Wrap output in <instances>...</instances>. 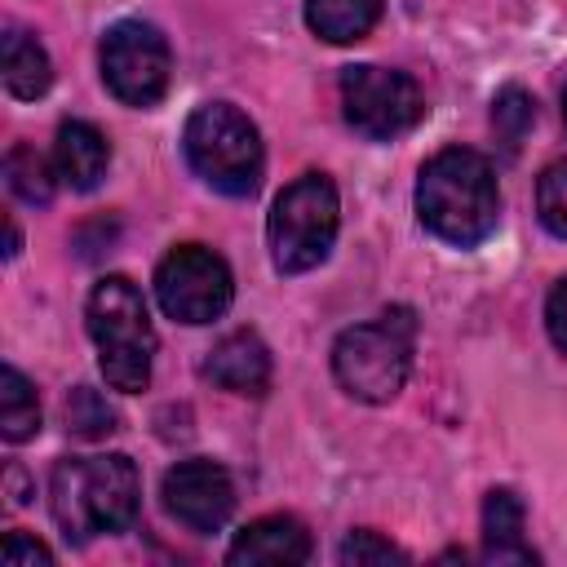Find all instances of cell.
Here are the masks:
<instances>
[{
	"mask_svg": "<svg viewBox=\"0 0 567 567\" xmlns=\"http://www.w3.org/2000/svg\"><path fill=\"white\" fill-rule=\"evenodd\" d=\"M155 297L177 323H213L235 297L230 266L204 244H177L155 270Z\"/></svg>",
	"mask_w": 567,
	"mask_h": 567,
	"instance_id": "9",
	"label": "cell"
},
{
	"mask_svg": "<svg viewBox=\"0 0 567 567\" xmlns=\"http://www.w3.org/2000/svg\"><path fill=\"white\" fill-rule=\"evenodd\" d=\"M381 18V0H306V27L328 44L363 40Z\"/></svg>",
	"mask_w": 567,
	"mask_h": 567,
	"instance_id": "16",
	"label": "cell"
},
{
	"mask_svg": "<svg viewBox=\"0 0 567 567\" xmlns=\"http://www.w3.org/2000/svg\"><path fill=\"white\" fill-rule=\"evenodd\" d=\"M182 151H186V164L195 168V177H204L221 195L244 199L261 186L266 155H261L257 124L230 102L195 106L182 128Z\"/></svg>",
	"mask_w": 567,
	"mask_h": 567,
	"instance_id": "5",
	"label": "cell"
},
{
	"mask_svg": "<svg viewBox=\"0 0 567 567\" xmlns=\"http://www.w3.org/2000/svg\"><path fill=\"white\" fill-rule=\"evenodd\" d=\"M102 84L124 102V106H155L168 89L173 53L159 27L124 18L102 35Z\"/></svg>",
	"mask_w": 567,
	"mask_h": 567,
	"instance_id": "8",
	"label": "cell"
},
{
	"mask_svg": "<svg viewBox=\"0 0 567 567\" xmlns=\"http://www.w3.org/2000/svg\"><path fill=\"white\" fill-rule=\"evenodd\" d=\"M306 558H310V532L292 514H266L248 523L226 549V563H284L288 567Z\"/></svg>",
	"mask_w": 567,
	"mask_h": 567,
	"instance_id": "12",
	"label": "cell"
},
{
	"mask_svg": "<svg viewBox=\"0 0 567 567\" xmlns=\"http://www.w3.org/2000/svg\"><path fill=\"white\" fill-rule=\"evenodd\" d=\"M35 430H40V399L18 368H4L0 372V434L9 443H27Z\"/></svg>",
	"mask_w": 567,
	"mask_h": 567,
	"instance_id": "17",
	"label": "cell"
},
{
	"mask_svg": "<svg viewBox=\"0 0 567 567\" xmlns=\"http://www.w3.org/2000/svg\"><path fill=\"white\" fill-rule=\"evenodd\" d=\"M337 226H341V204H337V186L323 173H301L297 182H288L266 221L275 270L279 275L315 270L328 257Z\"/></svg>",
	"mask_w": 567,
	"mask_h": 567,
	"instance_id": "6",
	"label": "cell"
},
{
	"mask_svg": "<svg viewBox=\"0 0 567 567\" xmlns=\"http://www.w3.org/2000/svg\"><path fill=\"white\" fill-rule=\"evenodd\" d=\"M341 111L354 133H363L372 142H390L425 115V102H421V89L412 75H403L394 66L363 62V66L341 71Z\"/></svg>",
	"mask_w": 567,
	"mask_h": 567,
	"instance_id": "7",
	"label": "cell"
},
{
	"mask_svg": "<svg viewBox=\"0 0 567 567\" xmlns=\"http://www.w3.org/2000/svg\"><path fill=\"white\" fill-rule=\"evenodd\" d=\"M4 177H9V190L27 204H49L53 199V173H49L44 155H35V146H27V142H18L4 155Z\"/></svg>",
	"mask_w": 567,
	"mask_h": 567,
	"instance_id": "18",
	"label": "cell"
},
{
	"mask_svg": "<svg viewBox=\"0 0 567 567\" xmlns=\"http://www.w3.org/2000/svg\"><path fill=\"white\" fill-rule=\"evenodd\" d=\"M137 470L128 456H62L49 474V509L66 540H93L124 532L137 518Z\"/></svg>",
	"mask_w": 567,
	"mask_h": 567,
	"instance_id": "2",
	"label": "cell"
},
{
	"mask_svg": "<svg viewBox=\"0 0 567 567\" xmlns=\"http://www.w3.org/2000/svg\"><path fill=\"white\" fill-rule=\"evenodd\" d=\"M545 328H549V341L567 354V279H558L545 297Z\"/></svg>",
	"mask_w": 567,
	"mask_h": 567,
	"instance_id": "24",
	"label": "cell"
},
{
	"mask_svg": "<svg viewBox=\"0 0 567 567\" xmlns=\"http://www.w3.org/2000/svg\"><path fill=\"white\" fill-rule=\"evenodd\" d=\"M337 558H341L346 567H368V563H408V554H403L399 545H390L385 536H377V532H350V536L341 540Z\"/></svg>",
	"mask_w": 567,
	"mask_h": 567,
	"instance_id": "22",
	"label": "cell"
},
{
	"mask_svg": "<svg viewBox=\"0 0 567 567\" xmlns=\"http://www.w3.org/2000/svg\"><path fill=\"white\" fill-rule=\"evenodd\" d=\"M0 75H4V89L13 97H40V93H49L53 66H49L44 44L35 35H27L22 27H9L4 40H0Z\"/></svg>",
	"mask_w": 567,
	"mask_h": 567,
	"instance_id": "15",
	"label": "cell"
},
{
	"mask_svg": "<svg viewBox=\"0 0 567 567\" xmlns=\"http://www.w3.org/2000/svg\"><path fill=\"white\" fill-rule=\"evenodd\" d=\"M164 509L190 532H217L235 514V483L217 461H177L164 474Z\"/></svg>",
	"mask_w": 567,
	"mask_h": 567,
	"instance_id": "10",
	"label": "cell"
},
{
	"mask_svg": "<svg viewBox=\"0 0 567 567\" xmlns=\"http://www.w3.org/2000/svg\"><path fill=\"white\" fill-rule=\"evenodd\" d=\"M62 421H66V430L80 434V439H106V434L120 430L115 408H111L97 390H89V385H75V390L66 394V403H62Z\"/></svg>",
	"mask_w": 567,
	"mask_h": 567,
	"instance_id": "19",
	"label": "cell"
},
{
	"mask_svg": "<svg viewBox=\"0 0 567 567\" xmlns=\"http://www.w3.org/2000/svg\"><path fill=\"white\" fill-rule=\"evenodd\" d=\"M0 558L9 567H35V563H53V549L31 540V536H22V532H9L4 545H0Z\"/></svg>",
	"mask_w": 567,
	"mask_h": 567,
	"instance_id": "23",
	"label": "cell"
},
{
	"mask_svg": "<svg viewBox=\"0 0 567 567\" xmlns=\"http://www.w3.org/2000/svg\"><path fill=\"white\" fill-rule=\"evenodd\" d=\"M527 509L509 487H492L483 501V558L487 563H536L540 554L527 545Z\"/></svg>",
	"mask_w": 567,
	"mask_h": 567,
	"instance_id": "14",
	"label": "cell"
},
{
	"mask_svg": "<svg viewBox=\"0 0 567 567\" xmlns=\"http://www.w3.org/2000/svg\"><path fill=\"white\" fill-rule=\"evenodd\" d=\"M492 124H496V137L505 142V151H518V142L527 137V128L536 124V102L532 93L523 89H501L496 102H492Z\"/></svg>",
	"mask_w": 567,
	"mask_h": 567,
	"instance_id": "20",
	"label": "cell"
},
{
	"mask_svg": "<svg viewBox=\"0 0 567 567\" xmlns=\"http://www.w3.org/2000/svg\"><path fill=\"white\" fill-rule=\"evenodd\" d=\"M89 337L97 346V368L111 390L137 394L151 381L155 359V328L146 315V301L133 279L106 275L89 292Z\"/></svg>",
	"mask_w": 567,
	"mask_h": 567,
	"instance_id": "3",
	"label": "cell"
},
{
	"mask_svg": "<svg viewBox=\"0 0 567 567\" xmlns=\"http://www.w3.org/2000/svg\"><path fill=\"white\" fill-rule=\"evenodd\" d=\"M204 377L230 394H266L270 385V350L257 332H230L221 337L208 359H204Z\"/></svg>",
	"mask_w": 567,
	"mask_h": 567,
	"instance_id": "11",
	"label": "cell"
},
{
	"mask_svg": "<svg viewBox=\"0 0 567 567\" xmlns=\"http://www.w3.org/2000/svg\"><path fill=\"white\" fill-rule=\"evenodd\" d=\"M563 120H567V89H563Z\"/></svg>",
	"mask_w": 567,
	"mask_h": 567,
	"instance_id": "25",
	"label": "cell"
},
{
	"mask_svg": "<svg viewBox=\"0 0 567 567\" xmlns=\"http://www.w3.org/2000/svg\"><path fill=\"white\" fill-rule=\"evenodd\" d=\"M416 217L443 244L470 248L496 230L501 190L492 164L470 146H447L416 177Z\"/></svg>",
	"mask_w": 567,
	"mask_h": 567,
	"instance_id": "1",
	"label": "cell"
},
{
	"mask_svg": "<svg viewBox=\"0 0 567 567\" xmlns=\"http://www.w3.org/2000/svg\"><path fill=\"white\" fill-rule=\"evenodd\" d=\"M536 213L549 235L567 239V164H549L536 182Z\"/></svg>",
	"mask_w": 567,
	"mask_h": 567,
	"instance_id": "21",
	"label": "cell"
},
{
	"mask_svg": "<svg viewBox=\"0 0 567 567\" xmlns=\"http://www.w3.org/2000/svg\"><path fill=\"white\" fill-rule=\"evenodd\" d=\"M416 346V319L408 306L381 310L368 323H354L332 346V372L350 399L363 403H390L412 368Z\"/></svg>",
	"mask_w": 567,
	"mask_h": 567,
	"instance_id": "4",
	"label": "cell"
},
{
	"mask_svg": "<svg viewBox=\"0 0 567 567\" xmlns=\"http://www.w3.org/2000/svg\"><path fill=\"white\" fill-rule=\"evenodd\" d=\"M106 164H111V142L84 124V120H66L58 128V142H53V173L71 186V190H93L102 177H106Z\"/></svg>",
	"mask_w": 567,
	"mask_h": 567,
	"instance_id": "13",
	"label": "cell"
}]
</instances>
